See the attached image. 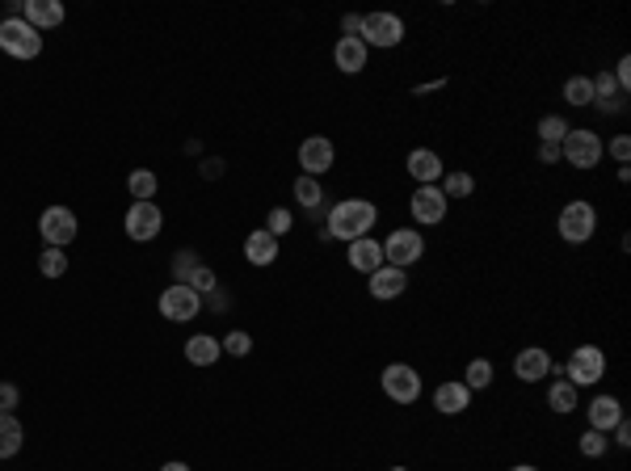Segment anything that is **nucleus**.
<instances>
[{
    "label": "nucleus",
    "instance_id": "nucleus-1",
    "mask_svg": "<svg viewBox=\"0 0 631 471\" xmlns=\"http://www.w3.org/2000/svg\"><path fill=\"white\" fill-rule=\"evenodd\" d=\"M375 219H379L375 202H367V198H345V202H337L329 215V236H337V240H362V236L375 227Z\"/></svg>",
    "mask_w": 631,
    "mask_h": 471
},
{
    "label": "nucleus",
    "instance_id": "nucleus-2",
    "mask_svg": "<svg viewBox=\"0 0 631 471\" xmlns=\"http://www.w3.org/2000/svg\"><path fill=\"white\" fill-rule=\"evenodd\" d=\"M0 51H9L13 59H39L42 34L30 26L26 17H9V21H0Z\"/></svg>",
    "mask_w": 631,
    "mask_h": 471
},
{
    "label": "nucleus",
    "instance_id": "nucleus-3",
    "mask_svg": "<svg viewBox=\"0 0 631 471\" xmlns=\"http://www.w3.org/2000/svg\"><path fill=\"white\" fill-rule=\"evenodd\" d=\"M560 160H568L573 168H593L598 160H602V139L593 135V131H568V135L560 139Z\"/></svg>",
    "mask_w": 631,
    "mask_h": 471
},
{
    "label": "nucleus",
    "instance_id": "nucleus-4",
    "mask_svg": "<svg viewBox=\"0 0 631 471\" xmlns=\"http://www.w3.org/2000/svg\"><path fill=\"white\" fill-rule=\"evenodd\" d=\"M39 232L47 240V249H68L76 240V232H81V223H76V215L68 207H47L39 219Z\"/></svg>",
    "mask_w": 631,
    "mask_h": 471
},
{
    "label": "nucleus",
    "instance_id": "nucleus-5",
    "mask_svg": "<svg viewBox=\"0 0 631 471\" xmlns=\"http://www.w3.org/2000/svg\"><path fill=\"white\" fill-rule=\"evenodd\" d=\"M198 312H203V295L190 291L186 282H173V287L160 291V316L173 320V324H186V320H194Z\"/></svg>",
    "mask_w": 631,
    "mask_h": 471
},
{
    "label": "nucleus",
    "instance_id": "nucleus-6",
    "mask_svg": "<svg viewBox=\"0 0 631 471\" xmlns=\"http://www.w3.org/2000/svg\"><path fill=\"white\" fill-rule=\"evenodd\" d=\"M568 383L573 388H590V383H598L606 374V354L598 346H581V349H573V358H568Z\"/></svg>",
    "mask_w": 631,
    "mask_h": 471
},
{
    "label": "nucleus",
    "instance_id": "nucleus-7",
    "mask_svg": "<svg viewBox=\"0 0 631 471\" xmlns=\"http://www.w3.org/2000/svg\"><path fill=\"white\" fill-rule=\"evenodd\" d=\"M358 39L367 42V47H400L404 42V21L396 13H367Z\"/></svg>",
    "mask_w": 631,
    "mask_h": 471
},
{
    "label": "nucleus",
    "instance_id": "nucleus-8",
    "mask_svg": "<svg viewBox=\"0 0 631 471\" xmlns=\"http://www.w3.org/2000/svg\"><path fill=\"white\" fill-rule=\"evenodd\" d=\"M384 391H387V400L412 404L417 396H421V374L412 371L409 362H392V366L384 371Z\"/></svg>",
    "mask_w": 631,
    "mask_h": 471
},
{
    "label": "nucleus",
    "instance_id": "nucleus-9",
    "mask_svg": "<svg viewBox=\"0 0 631 471\" xmlns=\"http://www.w3.org/2000/svg\"><path fill=\"white\" fill-rule=\"evenodd\" d=\"M426 253V240L412 232V227H400V232H392L384 240V261L387 265H396V270H409L417 257Z\"/></svg>",
    "mask_w": 631,
    "mask_h": 471
},
{
    "label": "nucleus",
    "instance_id": "nucleus-10",
    "mask_svg": "<svg viewBox=\"0 0 631 471\" xmlns=\"http://www.w3.org/2000/svg\"><path fill=\"white\" fill-rule=\"evenodd\" d=\"M593 227H598V215H593L590 202H568L560 210V236L568 244H585L593 236Z\"/></svg>",
    "mask_w": 631,
    "mask_h": 471
},
{
    "label": "nucleus",
    "instance_id": "nucleus-11",
    "mask_svg": "<svg viewBox=\"0 0 631 471\" xmlns=\"http://www.w3.org/2000/svg\"><path fill=\"white\" fill-rule=\"evenodd\" d=\"M160 223H165V215H160V207L156 202H135V207L126 210V236L131 240H139V244H148V240H156L160 236Z\"/></svg>",
    "mask_w": 631,
    "mask_h": 471
},
{
    "label": "nucleus",
    "instance_id": "nucleus-12",
    "mask_svg": "<svg viewBox=\"0 0 631 471\" xmlns=\"http://www.w3.org/2000/svg\"><path fill=\"white\" fill-rule=\"evenodd\" d=\"M333 160H337V152H333V139L324 135H312L299 143V168L303 177H320V173H329Z\"/></svg>",
    "mask_w": 631,
    "mask_h": 471
},
{
    "label": "nucleus",
    "instance_id": "nucleus-13",
    "mask_svg": "<svg viewBox=\"0 0 631 471\" xmlns=\"http://www.w3.org/2000/svg\"><path fill=\"white\" fill-rule=\"evenodd\" d=\"M446 194H442L438 185H421L417 194H412V219L417 223H442L446 219Z\"/></svg>",
    "mask_w": 631,
    "mask_h": 471
},
{
    "label": "nucleus",
    "instance_id": "nucleus-14",
    "mask_svg": "<svg viewBox=\"0 0 631 471\" xmlns=\"http://www.w3.org/2000/svg\"><path fill=\"white\" fill-rule=\"evenodd\" d=\"M409 291V274L404 270H396V265H379L371 274V295L375 299H400V295Z\"/></svg>",
    "mask_w": 631,
    "mask_h": 471
},
{
    "label": "nucleus",
    "instance_id": "nucleus-15",
    "mask_svg": "<svg viewBox=\"0 0 631 471\" xmlns=\"http://www.w3.org/2000/svg\"><path fill=\"white\" fill-rule=\"evenodd\" d=\"M22 17H26L34 30H56V26H64V4H59V0H26V4H22Z\"/></svg>",
    "mask_w": 631,
    "mask_h": 471
},
{
    "label": "nucleus",
    "instance_id": "nucleus-16",
    "mask_svg": "<svg viewBox=\"0 0 631 471\" xmlns=\"http://www.w3.org/2000/svg\"><path fill=\"white\" fill-rule=\"evenodd\" d=\"M350 265L371 278L375 270L384 265V244H379V240H371V236H362V240H350Z\"/></svg>",
    "mask_w": 631,
    "mask_h": 471
},
{
    "label": "nucleus",
    "instance_id": "nucleus-17",
    "mask_svg": "<svg viewBox=\"0 0 631 471\" xmlns=\"http://www.w3.org/2000/svg\"><path fill=\"white\" fill-rule=\"evenodd\" d=\"M333 64H337L345 76L362 72L367 68V42L362 39H337V47H333Z\"/></svg>",
    "mask_w": 631,
    "mask_h": 471
},
{
    "label": "nucleus",
    "instance_id": "nucleus-18",
    "mask_svg": "<svg viewBox=\"0 0 631 471\" xmlns=\"http://www.w3.org/2000/svg\"><path fill=\"white\" fill-rule=\"evenodd\" d=\"M514 371H518L522 383H539V379H548V374H551L548 349H522L518 362H514Z\"/></svg>",
    "mask_w": 631,
    "mask_h": 471
},
{
    "label": "nucleus",
    "instance_id": "nucleus-19",
    "mask_svg": "<svg viewBox=\"0 0 631 471\" xmlns=\"http://www.w3.org/2000/svg\"><path fill=\"white\" fill-rule=\"evenodd\" d=\"M618 421H623V404H618L615 396H598V400L590 404V430L610 433Z\"/></svg>",
    "mask_w": 631,
    "mask_h": 471
},
{
    "label": "nucleus",
    "instance_id": "nucleus-20",
    "mask_svg": "<svg viewBox=\"0 0 631 471\" xmlns=\"http://www.w3.org/2000/svg\"><path fill=\"white\" fill-rule=\"evenodd\" d=\"M245 257H248V265H274L278 261V236H270L265 227L253 232L245 240Z\"/></svg>",
    "mask_w": 631,
    "mask_h": 471
},
{
    "label": "nucleus",
    "instance_id": "nucleus-21",
    "mask_svg": "<svg viewBox=\"0 0 631 471\" xmlns=\"http://www.w3.org/2000/svg\"><path fill=\"white\" fill-rule=\"evenodd\" d=\"M409 173L421 181V185H438V177H442V156L429 152V148H417V152L409 156Z\"/></svg>",
    "mask_w": 631,
    "mask_h": 471
},
{
    "label": "nucleus",
    "instance_id": "nucleus-22",
    "mask_svg": "<svg viewBox=\"0 0 631 471\" xmlns=\"http://www.w3.org/2000/svg\"><path fill=\"white\" fill-rule=\"evenodd\" d=\"M467 404H471V391H467L463 383H438V391H434V408L446 416L463 413Z\"/></svg>",
    "mask_w": 631,
    "mask_h": 471
},
{
    "label": "nucleus",
    "instance_id": "nucleus-23",
    "mask_svg": "<svg viewBox=\"0 0 631 471\" xmlns=\"http://www.w3.org/2000/svg\"><path fill=\"white\" fill-rule=\"evenodd\" d=\"M26 442V430H22V421L13 413H0V458H13Z\"/></svg>",
    "mask_w": 631,
    "mask_h": 471
},
{
    "label": "nucleus",
    "instance_id": "nucleus-24",
    "mask_svg": "<svg viewBox=\"0 0 631 471\" xmlns=\"http://www.w3.org/2000/svg\"><path fill=\"white\" fill-rule=\"evenodd\" d=\"M593 106H598V110L602 114H615L618 110V84H615V76H610V72H598V76H593Z\"/></svg>",
    "mask_w": 631,
    "mask_h": 471
},
{
    "label": "nucleus",
    "instance_id": "nucleus-25",
    "mask_svg": "<svg viewBox=\"0 0 631 471\" xmlns=\"http://www.w3.org/2000/svg\"><path fill=\"white\" fill-rule=\"evenodd\" d=\"M220 354H223L220 341H215V337H206V333H198V337H190V341H186V358H190L194 366H211Z\"/></svg>",
    "mask_w": 631,
    "mask_h": 471
},
{
    "label": "nucleus",
    "instance_id": "nucleus-26",
    "mask_svg": "<svg viewBox=\"0 0 631 471\" xmlns=\"http://www.w3.org/2000/svg\"><path fill=\"white\" fill-rule=\"evenodd\" d=\"M156 185H160V181H156V173H151V168H135V173L126 177V190H131V198H135V202H151Z\"/></svg>",
    "mask_w": 631,
    "mask_h": 471
},
{
    "label": "nucleus",
    "instance_id": "nucleus-27",
    "mask_svg": "<svg viewBox=\"0 0 631 471\" xmlns=\"http://www.w3.org/2000/svg\"><path fill=\"white\" fill-rule=\"evenodd\" d=\"M493 383V362L488 358H471L467 362V374H463V388L467 391H480Z\"/></svg>",
    "mask_w": 631,
    "mask_h": 471
},
{
    "label": "nucleus",
    "instance_id": "nucleus-28",
    "mask_svg": "<svg viewBox=\"0 0 631 471\" xmlns=\"http://www.w3.org/2000/svg\"><path fill=\"white\" fill-rule=\"evenodd\" d=\"M548 404L556 408V413H573V408H576V388L568 383V379L551 383V388H548Z\"/></svg>",
    "mask_w": 631,
    "mask_h": 471
},
{
    "label": "nucleus",
    "instance_id": "nucleus-29",
    "mask_svg": "<svg viewBox=\"0 0 631 471\" xmlns=\"http://www.w3.org/2000/svg\"><path fill=\"white\" fill-rule=\"evenodd\" d=\"M471 190H476L471 173H446V177H442V194H446V202H451V198H471Z\"/></svg>",
    "mask_w": 631,
    "mask_h": 471
},
{
    "label": "nucleus",
    "instance_id": "nucleus-30",
    "mask_svg": "<svg viewBox=\"0 0 631 471\" xmlns=\"http://www.w3.org/2000/svg\"><path fill=\"white\" fill-rule=\"evenodd\" d=\"M564 101H573V106H593V84H590V76H573V81L564 84Z\"/></svg>",
    "mask_w": 631,
    "mask_h": 471
},
{
    "label": "nucleus",
    "instance_id": "nucleus-31",
    "mask_svg": "<svg viewBox=\"0 0 631 471\" xmlns=\"http://www.w3.org/2000/svg\"><path fill=\"white\" fill-rule=\"evenodd\" d=\"M39 270L47 278H64V274H68V253H64V249H42Z\"/></svg>",
    "mask_w": 631,
    "mask_h": 471
},
{
    "label": "nucleus",
    "instance_id": "nucleus-32",
    "mask_svg": "<svg viewBox=\"0 0 631 471\" xmlns=\"http://www.w3.org/2000/svg\"><path fill=\"white\" fill-rule=\"evenodd\" d=\"M568 135V123H564L560 114H548V118H539V143H560Z\"/></svg>",
    "mask_w": 631,
    "mask_h": 471
},
{
    "label": "nucleus",
    "instance_id": "nucleus-33",
    "mask_svg": "<svg viewBox=\"0 0 631 471\" xmlns=\"http://www.w3.org/2000/svg\"><path fill=\"white\" fill-rule=\"evenodd\" d=\"M320 198H324V190H320V181H316V177L295 181V202H303V207L312 210V207H320Z\"/></svg>",
    "mask_w": 631,
    "mask_h": 471
},
{
    "label": "nucleus",
    "instance_id": "nucleus-34",
    "mask_svg": "<svg viewBox=\"0 0 631 471\" xmlns=\"http://www.w3.org/2000/svg\"><path fill=\"white\" fill-rule=\"evenodd\" d=\"M186 287H190V291H198V295H211V291H215V274H211V270L198 261L190 270V278H186Z\"/></svg>",
    "mask_w": 631,
    "mask_h": 471
},
{
    "label": "nucleus",
    "instance_id": "nucleus-35",
    "mask_svg": "<svg viewBox=\"0 0 631 471\" xmlns=\"http://www.w3.org/2000/svg\"><path fill=\"white\" fill-rule=\"evenodd\" d=\"M220 349H223V354H232V358H245L248 349H253V337L236 329V333H228V337L220 341Z\"/></svg>",
    "mask_w": 631,
    "mask_h": 471
},
{
    "label": "nucleus",
    "instance_id": "nucleus-36",
    "mask_svg": "<svg viewBox=\"0 0 631 471\" xmlns=\"http://www.w3.org/2000/svg\"><path fill=\"white\" fill-rule=\"evenodd\" d=\"M290 223H295V215H290L287 207H274V210H270V219H265V232H270V236H287Z\"/></svg>",
    "mask_w": 631,
    "mask_h": 471
},
{
    "label": "nucleus",
    "instance_id": "nucleus-37",
    "mask_svg": "<svg viewBox=\"0 0 631 471\" xmlns=\"http://www.w3.org/2000/svg\"><path fill=\"white\" fill-rule=\"evenodd\" d=\"M581 455H585V458L606 455V433H598V430H585V433H581Z\"/></svg>",
    "mask_w": 631,
    "mask_h": 471
},
{
    "label": "nucleus",
    "instance_id": "nucleus-38",
    "mask_svg": "<svg viewBox=\"0 0 631 471\" xmlns=\"http://www.w3.org/2000/svg\"><path fill=\"white\" fill-rule=\"evenodd\" d=\"M17 400H22V391H17L13 383H0V413H13Z\"/></svg>",
    "mask_w": 631,
    "mask_h": 471
},
{
    "label": "nucleus",
    "instance_id": "nucleus-39",
    "mask_svg": "<svg viewBox=\"0 0 631 471\" xmlns=\"http://www.w3.org/2000/svg\"><path fill=\"white\" fill-rule=\"evenodd\" d=\"M610 156H615L618 165H627V156H631V139H627V135H618L615 143H610Z\"/></svg>",
    "mask_w": 631,
    "mask_h": 471
},
{
    "label": "nucleus",
    "instance_id": "nucleus-40",
    "mask_svg": "<svg viewBox=\"0 0 631 471\" xmlns=\"http://www.w3.org/2000/svg\"><path fill=\"white\" fill-rule=\"evenodd\" d=\"M610 76H615V84H618V89H627V84H631V59H627V56L618 59V68L610 72Z\"/></svg>",
    "mask_w": 631,
    "mask_h": 471
},
{
    "label": "nucleus",
    "instance_id": "nucleus-41",
    "mask_svg": "<svg viewBox=\"0 0 631 471\" xmlns=\"http://www.w3.org/2000/svg\"><path fill=\"white\" fill-rule=\"evenodd\" d=\"M539 160L543 165H560V143H539Z\"/></svg>",
    "mask_w": 631,
    "mask_h": 471
},
{
    "label": "nucleus",
    "instance_id": "nucleus-42",
    "mask_svg": "<svg viewBox=\"0 0 631 471\" xmlns=\"http://www.w3.org/2000/svg\"><path fill=\"white\" fill-rule=\"evenodd\" d=\"M341 30H345V39H358V34H362V17H358V13H345V17H341Z\"/></svg>",
    "mask_w": 631,
    "mask_h": 471
},
{
    "label": "nucleus",
    "instance_id": "nucleus-43",
    "mask_svg": "<svg viewBox=\"0 0 631 471\" xmlns=\"http://www.w3.org/2000/svg\"><path fill=\"white\" fill-rule=\"evenodd\" d=\"M610 433H615V442H618V446H631V421H627V416H623V421H618V425H615Z\"/></svg>",
    "mask_w": 631,
    "mask_h": 471
},
{
    "label": "nucleus",
    "instance_id": "nucleus-44",
    "mask_svg": "<svg viewBox=\"0 0 631 471\" xmlns=\"http://www.w3.org/2000/svg\"><path fill=\"white\" fill-rule=\"evenodd\" d=\"M194 265H198V261H194V253H181V257H177V278H190Z\"/></svg>",
    "mask_w": 631,
    "mask_h": 471
},
{
    "label": "nucleus",
    "instance_id": "nucleus-45",
    "mask_svg": "<svg viewBox=\"0 0 631 471\" xmlns=\"http://www.w3.org/2000/svg\"><path fill=\"white\" fill-rule=\"evenodd\" d=\"M203 173H206V177H220V173H223V160H206Z\"/></svg>",
    "mask_w": 631,
    "mask_h": 471
},
{
    "label": "nucleus",
    "instance_id": "nucleus-46",
    "mask_svg": "<svg viewBox=\"0 0 631 471\" xmlns=\"http://www.w3.org/2000/svg\"><path fill=\"white\" fill-rule=\"evenodd\" d=\"M160 471H190V467H186V463H165Z\"/></svg>",
    "mask_w": 631,
    "mask_h": 471
},
{
    "label": "nucleus",
    "instance_id": "nucleus-47",
    "mask_svg": "<svg viewBox=\"0 0 631 471\" xmlns=\"http://www.w3.org/2000/svg\"><path fill=\"white\" fill-rule=\"evenodd\" d=\"M509 471H539V467H531V463H518V467H509Z\"/></svg>",
    "mask_w": 631,
    "mask_h": 471
},
{
    "label": "nucleus",
    "instance_id": "nucleus-48",
    "mask_svg": "<svg viewBox=\"0 0 631 471\" xmlns=\"http://www.w3.org/2000/svg\"><path fill=\"white\" fill-rule=\"evenodd\" d=\"M392 471H404V467H392Z\"/></svg>",
    "mask_w": 631,
    "mask_h": 471
}]
</instances>
